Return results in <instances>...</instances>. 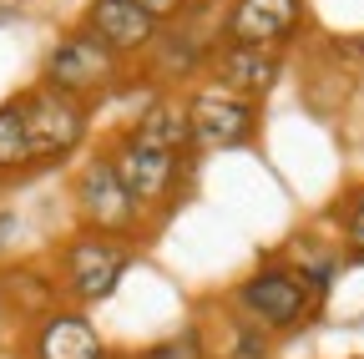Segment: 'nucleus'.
Instances as JSON below:
<instances>
[{
    "instance_id": "1",
    "label": "nucleus",
    "mask_w": 364,
    "mask_h": 359,
    "mask_svg": "<svg viewBox=\"0 0 364 359\" xmlns=\"http://www.w3.org/2000/svg\"><path fill=\"white\" fill-rule=\"evenodd\" d=\"M132 238H112V233H91V228H76L61 248H56V263L51 274L61 284V299L71 309H91L117 294V284L127 279L132 268Z\"/></svg>"
},
{
    "instance_id": "2",
    "label": "nucleus",
    "mask_w": 364,
    "mask_h": 359,
    "mask_svg": "<svg viewBox=\"0 0 364 359\" xmlns=\"http://www.w3.org/2000/svg\"><path fill=\"white\" fill-rule=\"evenodd\" d=\"M248 319L253 329L263 334H299L318 319V309H324V294H314L289 263H263L258 274H248L238 289H233V304H228Z\"/></svg>"
},
{
    "instance_id": "3",
    "label": "nucleus",
    "mask_w": 364,
    "mask_h": 359,
    "mask_svg": "<svg viewBox=\"0 0 364 359\" xmlns=\"http://www.w3.org/2000/svg\"><path fill=\"white\" fill-rule=\"evenodd\" d=\"M127 76H132V61L117 56L112 46H102L86 26L56 36V46L41 61V86H56V92H66V97H76L86 107L112 97Z\"/></svg>"
},
{
    "instance_id": "4",
    "label": "nucleus",
    "mask_w": 364,
    "mask_h": 359,
    "mask_svg": "<svg viewBox=\"0 0 364 359\" xmlns=\"http://www.w3.org/2000/svg\"><path fill=\"white\" fill-rule=\"evenodd\" d=\"M223 41V16L203 21V0H193L182 16L157 26V41L142 51V76L157 86V92H172V86H188L208 71L213 51Z\"/></svg>"
},
{
    "instance_id": "5",
    "label": "nucleus",
    "mask_w": 364,
    "mask_h": 359,
    "mask_svg": "<svg viewBox=\"0 0 364 359\" xmlns=\"http://www.w3.org/2000/svg\"><path fill=\"white\" fill-rule=\"evenodd\" d=\"M21 112H26V137H31V172L66 167L91 137V107L56 92V86L36 81L31 92H21Z\"/></svg>"
},
{
    "instance_id": "6",
    "label": "nucleus",
    "mask_w": 364,
    "mask_h": 359,
    "mask_svg": "<svg viewBox=\"0 0 364 359\" xmlns=\"http://www.w3.org/2000/svg\"><path fill=\"white\" fill-rule=\"evenodd\" d=\"M71 198H76V218H81V228L91 233H112V238H142L147 233V213L136 208V198L127 193L122 183V172L112 162V147H91L81 172H76V183H71Z\"/></svg>"
},
{
    "instance_id": "7",
    "label": "nucleus",
    "mask_w": 364,
    "mask_h": 359,
    "mask_svg": "<svg viewBox=\"0 0 364 359\" xmlns=\"http://www.w3.org/2000/svg\"><path fill=\"white\" fill-rule=\"evenodd\" d=\"M107 147H112V162L122 172L127 193L136 198V208H142L147 218L182 198V188H188V157H182V152L152 147L142 137H132V132H122V137L107 142Z\"/></svg>"
},
{
    "instance_id": "8",
    "label": "nucleus",
    "mask_w": 364,
    "mask_h": 359,
    "mask_svg": "<svg viewBox=\"0 0 364 359\" xmlns=\"http://www.w3.org/2000/svg\"><path fill=\"white\" fill-rule=\"evenodd\" d=\"M188 127H193V147L198 152H228V147H248L258 137V102H243L223 86H198L188 97Z\"/></svg>"
},
{
    "instance_id": "9",
    "label": "nucleus",
    "mask_w": 364,
    "mask_h": 359,
    "mask_svg": "<svg viewBox=\"0 0 364 359\" xmlns=\"http://www.w3.org/2000/svg\"><path fill=\"white\" fill-rule=\"evenodd\" d=\"M304 21H309L304 0H228L223 6V41L284 51L304 31Z\"/></svg>"
},
{
    "instance_id": "10",
    "label": "nucleus",
    "mask_w": 364,
    "mask_h": 359,
    "mask_svg": "<svg viewBox=\"0 0 364 359\" xmlns=\"http://www.w3.org/2000/svg\"><path fill=\"white\" fill-rule=\"evenodd\" d=\"M102 329L86 319V309H51L36 324H26V359H107Z\"/></svg>"
},
{
    "instance_id": "11",
    "label": "nucleus",
    "mask_w": 364,
    "mask_h": 359,
    "mask_svg": "<svg viewBox=\"0 0 364 359\" xmlns=\"http://www.w3.org/2000/svg\"><path fill=\"white\" fill-rule=\"evenodd\" d=\"M208 76L213 86L233 92L243 102H263L284 76V51L273 46H238V41H218V51L208 61Z\"/></svg>"
},
{
    "instance_id": "12",
    "label": "nucleus",
    "mask_w": 364,
    "mask_h": 359,
    "mask_svg": "<svg viewBox=\"0 0 364 359\" xmlns=\"http://www.w3.org/2000/svg\"><path fill=\"white\" fill-rule=\"evenodd\" d=\"M81 26L97 36L102 46H112L117 56L136 61V56L157 41V26H162V21H152L136 0H91L86 16H81Z\"/></svg>"
},
{
    "instance_id": "13",
    "label": "nucleus",
    "mask_w": 364,
    "mask_h": 359,
    "mask_svg": "<svg viewBox=\"0 0 364 359\" xmlns=\"http://www.w3.org/2000/svg\"><path fill=\"white\" fill-rule=\"evenodd\" d=\"M0 294H6L11 314L21 319V329L36 324L41 314H51V309L66 304L56 274H51V268H41V263H6V268H0Z\"/></svg>"
},
{
    "instance_id": "14",
    "label": "nucleus",
    "mask_w": 364,
    "mask_h": 359,
    "mask_svg": "<svg viewBox=\"0 0 364 359\" xmlns=\"http://www.w3.org/2000/svg\"><path fill=\"white\" fill-rule=\"evenodd\" d=\"M132 137H142V142H152V147H167V152H182L188 157L193 152V127H188V102L182 97H172V92H157L147 107H142V117H136L132 127Z\"/></svg>"
},
{
    "instance_id": "15",
    "label": "nucleus",
    "mask_w": 364,
    "mask_h": 359,
    "mask_svg": "<svg viewBox=\"0 0 364 359\" xmlns=\"http://www.w3.org/2000/svg\"><path fill=\"white\" fill-rule=\"evenodd\" d=\"M284 263L294 268V274L314 289V294H329L334 289V279H339V253L334 248H324V243H314V238H294L289 248H284Z\"/></svg>"
},
{
    "instance_id": "16",
    "label": "nucleus",
    "mask_w": 364,
    "mask_h": 359,
    "mask_svg": "<svg viewBox=\"0 0 364 359\" xmlns=\"http://www.w3.org/2000/svg\"><path fill=\"white\" fill-rule=\"evenodd\" d=\"M208 349H213V359H273V334L253 329L248 319H238V314L228 309L223 314V334L218 339L208 334Z\"/></svg>"
},
{
    "instance_id": "17",
    "label": "nucleus",
    "mask_w": 364,
    "mask_h": 359,
    "mask_svg": "<svg viewBox=\"0 0 364 359\" xmlns=\"http://www.w3.org/2000/svg\"><path fill=\"white\" fill-rule=\"evenodd\" d=\"M31 172V137H26V112L21 97L0 102V177H26Z\"/></svg>"
},
{
    "instance_id": "18",
    "label": "nucleus",
    "mask_w": 364,
    "mask_h": 359,
    "mask_svg": "<svg viewBox=\"0 0 364 359\" xmlns=\"http://www.w3.org/2000/svg\"><path fill=\"white\" fill-rule=\"evenodd\" d=\"M142 359H213V349H208V334L203 329H177V334L147 344Z\"/></svg>"
},
{
    "instance_id": "19",
    "label": "nucleus",
    "mask_w": 364,
    "mask_h": 359,
    "mask_svg": "<svg viewBox=\"0 0 364 359\" xmlns=\"http://www.w3.org/2000/svg\"><path fill=\"white\" fill-rule=\"evenodd\" d=\"M334 223H339V233H344V248L354 258H364V183L344 193V203L334 208Z\"/></svg>"
},
{
    "instance_id": "20",
    "label": "nucleus",
    "mask_w": 364,
    "mask_h": 359,
    "mask_svg": "<svg viewBox=\"0 0 364 359\" xmlns=\"http://www.w3.org/2000/svg\"><path fill=\"white\" fill-rule=\"evenodd\" d=\"M136 6H142L152 21H172V16H182V11H188L193 0H136Z\"/></svg>"
},
{
    "instance_id": "21",
    "label": "nucleus",
    "mask_w": 364,
    "mask_h": 359,
    "mask_svg": "<svg viewBox=\"0 0 364 359\" xmlns=\"http://www.w3.org/2000/svg\"><path fill=\"white\" fill-rule=\"evenodd\" d=\"M21 238V213L16 208H0V253H11Z\"/></svg>"
},
{
    "instance_id": "22",
    "label": "nucleus",
    "mask_w": 364,
    "mask_h": 359,
    "mask_svg": "<svg viewBox=\"0 0 364 359\" xmlns=\"http://www.w3.org/2000/svg\"><path fill=\"white\" fill-rule=\"evenodd\" d=\"M11 324H16V314H11L6 294H0V349H6V339H11Z\"/></svg>"
},
{
    "instance_id": "23",
    "label": "nucleus",
    "mask_w": 364,
    "mask_h": 359,
    "mask_svg": "<svg viewBox=\"0 0 364 359\" xmlns=\"http://www.w3.org/2000/svg\"><path fill=\"white\" fill-rule=\"evenodd\" d=\"M107 359H142V349H112Z\"/></svg>"
}]
</instances>
